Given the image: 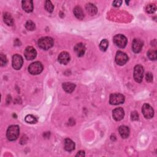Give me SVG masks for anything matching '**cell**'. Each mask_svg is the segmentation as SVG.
<instances>
[{"mask_svg":"<svg viewBox=\"0 0 157 157\" xmlns=\"http://www.w3.org/2000/svg\"><path fill=\"white\" fill-rule=\"evenodd\" d=\"M38 46L43 50H48L53 47L54 44V39L48 36L42 37L38 41Z\"/></svg>","mask_w":157,"mask_h":157,"instance_id":"cell-1","label":"cell"},{"mask_svg":"<svg viewBox=\"0 0 157 157\" xmlns=\"http://www.w3.org/2000/svg\"><path fill=\"white\" fill-rule=\"evenodd\" d=\"M20 129L18 125H11L10 126L6 132V136L9 141H15L19 136Z\"/></svg>","mask_w":157,"mask_h":157,"instance_id":"cell-2","label":"cell"},{"mask_svg":"<svg viewBox=\"0 0 157 157\" xmlns=\"http://www.w3.org/2000/svg\"><path fill=\"white\" fill-rule=\"evenodd\" d=\"M43 70V66L39 61L32 63L28 67V71L32 75H37L40 74Z\"/></svg>","mask_w":157,"mask_h":157,"instance_id":"cell-3","label":"cell"},{"mask_svg":"<svg viewBox=\"0 0 157 157\" xmlns=\"http://www.w3.org/2000/svg\"><path fill=\"white\" fill-rule=\"evenodd\" d=\"M144 70L143 66L138 64L134 67V79L138 83H141L143 79Z\"/></svg>","mask_w":157,"mask_h":157,"instance_id":"cell-4","label":"cell"},{"mask_svg":"<svg viewBox=\"0 0 157 157\" xmlns=\"http://www.w3.org/2000/svg\"><path fill=\"white\" fill-rule=\"evenodd\" d=\"M113 41H114V44L117 47H119V48H122V49H123L126 47L127 42H128V39L126 38V36H125L124 35L121 34L116 35L114 37Z\"/></svg>","mask_w":157,"mask_h":157,"instance_id":"cell-5","label":"cell"},{"mask_svg":"<svg viewBox=\"0 0 157 157\" xmlns=\"http://www.w3.org/2000/svg\"><path fill=\"white\" fill-rule=\"evenodd\" d=\"M125 102V96L120 93H113L110 95L109 103L112 105H118Z\"/></svg>","mask_w":157,"mask_h":157,"instance_id":"cell-6","label":"cell"},{"mask_svg":"<svg viewBox=\"0 0 157 157\" xmlns=\"http://www.w3.org/2000/svg\"><path fill=\"white\" fill-rule=\"evenodd\" d=\"M142 114L145 118L150 119L154 116V110L153 107L149 104H144L142 108Z\"/></svg>","mask_w":157,"mask_h":157,"instance_id":"cell-7","label":"cell"},{"mask_svg":"<svg viewBox=\"0 0 157 157\" xmlns=\"http://www.w3.org/2000/svg\"><path fill=\"white\" fill-rule=\"evenodd\" d=\"M128 61V57L125 53L122 51H118L117 52L116 56V62L117 64L120 66H123L125 64H126Z\"/></svg>","mask_w":157,"mask_h":157,"instance_id":"cell-8","label":"cell"},{"mask_svg":"<svg viewBox=\"0 0 157 157\" xmlns=\"http://www.w3.org/2000/svg\"><path fill=\"white\" fill-rule=\"evenodd\" d=\"M24 63L23 58L18 54H15L12 57V67L16 70H20Z\"/></svg>","mask_w":157,"mask_h":157,"instance_id":"cell-9","label":"cell"},{"mask_svg":"<svg viewBox=\"0 0 157 157\" xmlns=\"http://www.w3.org/2000/svg\"><path fill=\"white\" fill-rule=\"evenodd\" d=\"M24 55L27 60H33L36 58L37 55V52L34 47L28 46L25 50Z\"/></svg>","mask_w":157,"mask_h":157,"instance_id":"cell-10","label":"cell"},{"mask_svg":"<svg viewBox=\"0 0 157 157\" xmlns=\"http://www.w3.org/2000/svg\"><path fill=\"white\" fill-rule=\"evenodd\" d=\"M144 42L140 39H134L132 43V50L134 53H139L141 51Z\"/></svg>","mask_w":157,"mask_h":157,"instance_id":"cell-11","label":"cell"},{"mask_svg":"<svg viewBox=\"0 0 157 157\" xmlns=\"http://www.w3.org/2000/svg\"><path fill=\"white\" fill-rule=\"evenodd\" d=\"M125 116L124 110L121 107H118L115 109L113 111V117L116 121L122 120Z\"/></svg>","mask_w":157,"mask_h":157,"instance_id":"cell-12","label":"cell"},{"mask_svg":"<svg viewBox=\"0 0 157 157\" xmlns=\"http://www.w3.org/2000/svg\"><path fill=\"white\" fill-rule=\"evenodd\" d=\"M71 57L70 54L67 52H62L60 54L58 57V60L60 63L62 64H68L70 61Z\"/></svg>","mask_w":157,"mask_h":157,"instance_id":"cell-13","label":"cell"},{"mask_svg":"<svg viewBox=\"0 0 157 157\" xmlns=\"http://www.w3.org/2000/svg\"><path fill=\"white\" fill-rule=\"evenodd\" d=\"M21 6L23 9L28 12H31L33 11V3L31 0H24L21 2Z\"/></svg>","mask_w":157,"mask_h":157,"instance_id":"cell-14","label":"cell"},{"mask_svg":"<svg viewBox=\"0 0 157 157\" xmlns=\"http://www.w3.org/2000/svg\"><path fill=\"white\" fill-rule=\"evenodd\" d=\"M86 48L85 45L83 43H78L74 47V51L77 55L79 57H83L85 54Z\"/></svg>","mask_w":157,"mask_h":157,"instance_id":"cell-15","label":"cell"},{"mask_svg":"<svg viewBox=\"0 0 157 157\" xmlns=\"http://www.w3.org/2000/svg\"><path fill=\"white\" fill-rule=\"evenodd\" d=\"M64 90L68 93H71L76 88V85L71 82H64L62 85Z\"/></svg>","mask_w":157,"mask_h":157,"instance_id":"cell-16","label":"cell"},{"mask_svg":"<svg viewBox=\"0 0 157 157\" xmlns=\"http://www.w3.org/2000/svg\"><path fill=\"white\" fill-rule=\"evenodd\" d=\"M87 12L91 15H95L98 12V9L96 6L92 3H87L85 6Z\"/></svg>","mask_w":157,"mask_h":157,"instance_id":"cell-17","label":"cell"},{"mask_svg":"<svg viewBox=\"0 0 157 157\" xmlns=\"http://www.w3.org/2000/svg\"><path fill=\"white\" fill-rule=\"evenodd\" d=\"M64 149L68 152H71L75 149V144L70 139L67 138L64 140Z\"/></svg>","mask_w":157,"mask_h":157,"instance_id":"cell-18","label":"cell"},{"mask_svg":"<svg viewBox=\"0 0 157 157\" xmlns=\"http://www.w3.org/2000/svg\"><path fill=\"white\" fill-rule=\"evenodd\" d=\"M119 133L120 134L121 137L123 139L127 138L129 135L130 131H129V128L126 126H124V125L120 126L119 127Z\"/></svg>","mask_w":157,"mask_h":157,"instance_id":"cell-19","label":"cell"},{"mask_svg":"<svg viewBox=\"0 0 157 157\" xmlns=\"http://www.w3.org/2000/svg\"><path fill=\"white\" fill-rule=\"evenodd\" d=\"M73 12L76 17L79 20H82L84 18V13L82 9L80 6H76L73 10Z\"/></svg>","mask_w":157,"mask_h":157,"instance_id":"cell-20","label":"cell"},{"mask_svg":"<svg viewBox=\"0 0 157 157\" xmlns=\"http://www.w3.org/2000/svg\"><path fill=\"white\" fill-rule=\"evenodd\" d=\"M3 18H4L5 23L8 26H12L14 25V20L11 14L8 12L5 13Z\"/></svg>","mask_w":157,"mask_h":157,"instance_id":"cell-21","label":"cell"},{"mask_svg":"<svg viewBox=\"0 0 157 157\" xmlns=\"http://www.w3.org/2000/svg\"><path fill=\"white\" fill-rule=\"evenodd\" d=\"M25 120L27 123H30V124H34V123H36L38 122V119L37 118L33 116V115H28L25 117Z\"/></svg>","mask_w":157,"mask_h":157,"instance_id":"cell-22","label":"cell"},{"mask_svg":"<svg viewBox=\"0 0 157 157\" xmlns=\"http://www.w3.org/2000/svg\"><path fill=\"white\" fill-rule=\"evenodd\" d=\"M108 46H109V42L107 39H104L101 41L100 44V48L101 51L103 52L106 51L108 48Z\"/></svg>","mask_w":157,"mask_h":157,"instance_id":"cell-23","label":"cell"},{"mask_svg":"<svg viewBox=\"0 0 157 157\" xmlns=\"http://www.w3.org/2000/svg\"><path fill=\"white\" fill-rule=\"evenodd\" d=\"M156 11V6L153 4H150L146 8V11L149 14H153Z\"/></svg>","mask_w":157,"mask_h":157,"instance_id":"cell-24","label":"cell"},{"mask_svg":"<svg viewBox=\"0 0 157 157\" xmlns=\"http://www.w3.org/2000/svg\"><path fill=\"white\" fill-rule=\"evenodd\" d=\"M25 28L28 31H33L36 28V25L33 21L28 20L27 21V23L25 24Z\"/></svg>","mask_w":157,"mask_h":157,"instance_id":"cell-25","label":"cell"},{"mask_svg":"<svg viewBox=\"0 0 157 157\" xmlns=\"http://www.w3.org/2000/svg\"><path fill=\"white\" fill-rule=\"evenodd\" d=\"M156 54H157V52L155 50H150L148 51V52L147 54L148 58L150 60H153V61L156 60V57H157Z\"/></svg>","mask_w":157,"mask_h":157,"instance_id":"cell-26","label":"cell"},{"mask_svg":"<svg viewBox=\"0 0 157 157\" xmlns=\"http://www.w3.org/2000/svg\"><path fill=\"white\" fill-rule=\"evenodd\" d=\"M45 8L48 12H52L54 11V7L51 1H46V3H45Z\"/></svg>","mask_w":157,"mask_h":157,"instance_id":"cell-27","label":"cell"},{"mask_svg":"<svg viewBox=\"0 0 157 157\" xmlns=\"http://www.w3.org/2000/svg\"><path fill=\"white\" fill-rule=\"evenodd\" d=\"M8 63V58L6 55L3 54L0 55V65L1 66H5Z\"/></svg>","mask_w":157,"mask_h":157,"instance_id":"cell-28","label":"cell"},{"mask_svg":"<svg viewBox=\"0 0 157 157\" xmlns=\"http://www.w3.org/2000/svg\"><path fill=\"white\" fill-rule=\"evenodd\" d=\"M131 119L132 121H136L139 120V114L136 111H133L131 114Z\"/></svg>","mask_w":157,"mask_h":157,"instance_id":"cell-29","label":"cell"},{"mask_svg":"<svg viewBox=\"0 0 157 157\" xmlns=\"http://www.w3.org/2000/svg\"><path fill=\"white\" fill-rule=\"evenodd\" d=\"M153 74L151 73H147L146 74V80L148 82H152L153 80Z\"/></svg>","mask_w":157,"mask_h":157,"instance_id":"cell-30","label":"cell"},{"mask_svg":"<svg viewBox=\"0 0 157 157\" xmlns=\"http://www.w3.org/2000/svg\"><path fill=\"white\" fill-rule=\"evenodd\" d=\"M113 6L115 7H120L122 4V1H120V0H116V1H114L113 2Z\"/></svg>","mask_w":157,"mask_h":157,"instance_id":"cell-31","label":"cell"},{"mask_svg":"<svg viewBox=\"0 0 157 157\" xmlns=\"http://www.w3.org/2000/svg\"><path fill=\"white\" fill-rule=\"evenodd\" d=\"M85 152L83 150H80L79 152H78V153L76 154V156H85Z\"/></svg>","mask_w":157,"mask_h":157,"instance_id":"cell-32","label":"cell"}]
</instances>
